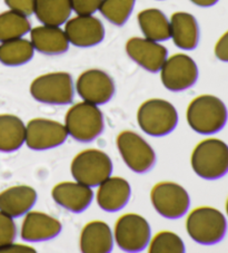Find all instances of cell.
<instances>
[{"label": "cell", "mask_w": 228, "mask_h": 253, "mask_svg": "<svg viewBox=\"0 0 228 253\" xmlns=\"http://www.w3.org/2000/svg\"><path fill=\"white\" fill-rule=\"evenodd\" d=\"M187 123L199 134H214L223 129L227 122V108L223 100L213 95L197 96L186 112Z\"/></svg>", "instance_id": "6da1fadb"}, {"label": "cell", "mask_w": 228, "mask_h": 253, "mask_svg": "<svg viewBox=\"0 0 228 253\" xmlns=\"http://www.w3.org/2000/svg\"><path fill=\"white\" fill-rule=\"evenodd\" d=\"M194 172L205 180H216L228 172V145L217 138H207L196 145L190 158Z\"/></svg>", "instance_id": "7a4b0ae2"}, {"label": "cell", "mask_w": 228, "mask_h": 253, "mask_svg": "<svg viewBox=\"0 0 228 253\" xmlns=\"http://www.w3.org/2000/svg\"><path fill=\"white\" fill-rule=\"evenodd\" d=\"M65 127L76 141L93 142L105 129L103 112L97 105L87 102L75 104L66 113Z\"/></svg>", "instance_id": "3957f363"}, {"label": "cell", "mask_w": 228, "mask_h": 253, "mask_svg": "<svg viewBox=\"0 0 228 253\" xmlns=\"http://www.w3.org/2000/svg\"><path fill=\"white\" fill-rule=\"evenodd\" d=\"M140 129L154 137L168 135L178 124V113L172 103L161 98H152L144 102L137 112Z\"/></svg>", "instance_id": "277c9868"}, {"label": "cell", "mask_w": 228, "mask_h": 253, "mask_svg": "<svg viewBox=\"0 0 228 253\" xmlns=\"http://www.w3.org/2000/svg\"><path fill=\"white\" fill-rule=\"evenodd\" d=\"M227 222L221 211L210 207H200L187 216L186 230L195 242L210 246L225 237Z\"/></svg>", "instance_id": "5b68a950"}, {"label": "cell", "mask_w": 228, "mask_h": 253, "mask_svg": "<svg viewBox=\"0 0 228 253\" xmlns=\"http://www.w3.org/2000/svg\"><path fill=\"white\" fill-rule=\"evenodd\" d=\"M29 90L34 99L48 105H68L75 95L73 77L66 72L47 73L36 77Z\"/></svg>", "instance_id": "8992f818"}, {"label": "cell", "mask_w": 228, "mask_h": 253, "mask_svg": "<svg viewBox=\"0 0 228 253\" xmlns=\"http://www.w3.org/2000/svg\"><path fill=\"white\" fill-rule=\"evenodd\" d=\"M70 172L75 181L95 187L112 175L113 162L104 151L88 148L75 156Z\"/></svg>", "instance_id": "52a82bcc"}, {"label": "cell", "mask_w": 228, "mask_h": 253, "mask_svg": "<svg viewBox=\"0 0 228 253\" xmlns=\"http://www.w3.org/2000/svg\"><path fill=\"white\" fill-rule=\"evenodd\" d=\"M152 230L148 221L136 213H126L118 217L114 228V240L125 252H140L148 247Z\"/></svg>", "instance_id": "ba28073f"}, {"label": "cell", "mask_w": 228, "mask_h": 253, "mask_svg": "<svg viewBox=\"0 0 228 253\" xmlns=\"http://www.w3.org/2000/svg\"><path fill=\"white\" fill-rule=\"evenodd\" d=\"M122 161L135 173H146L154 168L156 153L146 139L133 130H122L116 139Z\"/></svg>", "instance_id": "9c48e42d"}, {"label": "cell", "mask_w": 228, "mask_h": 253, "mask_svg": "<svg viewBox=\"0 0 228 253\" xmlns=\"http://www.w3.org/2000/svg\"><path fill=\"white\" fill-rule=\"evenodd\" d=\"M151 201L158 214L170 220L185 215L190 206L188 192L175 182L157 183L152 189Z\"/></svg>", "instance_id": "30bf717a"}, {"label": "cell", "mask_w": 228, "mask_h": 253, "mask_svg": "<svg viewBox=\"0 0 228 253\" xmlns=\"http://www.w3.org/2000/svg\"><path fill=\"white\" fill-rule=\"evenodd\" d=\"M159 72L165 88L172 91L186 90L198 80V67L186 54L179 53L167 57Z\"/></svg>", "instance_id": "8fae6325"}, {"label": "cell", "mask_w": 228, "mask_h": 253, "mask_svg": "<svg viewBox=\"0 0 228 253\" xmlns=\"http://www.w3.org/2000/svg\"><path fill=\"white\" fill-rule=\"evenodd\" d=\"M68 132L65 125L48 119L30 120L26 125L25 143L30 150L47 151L66 142Z\"/></svg>", "instance_id": "7c38bea8"}, {"label": "cell", "mask_w": 228, "mask_h": 253, "mask_svg": "<svg viewBox=\"0 0 228 253\" xmlns=\"http://www.w3.org/2000/svg\"><path fill=\"white\" fill-rule=\"evenodd\" d=\"M76 90L84 102L94 105H105L116 91L115 82L102 69H87L76 82Z\"/></svg>", "instance_id": "4fadbf2b"}, {"label": "cell", "mask_w": 228, "mask_h": 253, "mask_svg": "<svg viewBox=\"0 0 228 253\" xmlns=\"http://www.w3.org/2000/svg\"><path fill=\"white\" fill-rule=\"evenodd\" d=\"M64 30L69 43L80 48L99 45L106 34L103 21L93 15H77L68 19Z\"/></svg>", "instance_id": "5bb4252c"}, {"label": "cell", "mask_w": 228, "mask_h": 253, "mask_svg": "<svg viewBox=\"0 0 228 253\" xmlns=\"http://www.w3.org/2000/svg\"><path fill=\"white\" fill-rule=\"evenodd\" d=\"M126 53L131 60L151 73L159 72L168 57V50L164 45L145 37L129 38L126 42Z\"/></svg>", "instance_id": "9a60e30c"}, {"label": "cell", "mask_w": 228, "mask_h": 253, "mask_svg": "<svg viewBox=\"0 0 228 253\" xmlns=\"http://www.w3.org/2000/svg\"><path fill=\"white\" fill-rule=\"evenodd\" d=\"M61 230L63 225L56 217L40 211H29L21 223L20 237L27 242L49 241L56 238Z\"/></svg>", "instance_id": "2e32d148"}, {"label": "cell", "mask_w": 228, "mask_h": 253, "mask_svg": "<svg viewBox=\"0 0 228 253\" xmlns=\"http://www.w3.org/2000/svg\"><path fill=\"white\" fill-rule=\"evenodd\" d=\"M55 202L73 213H81L89 208L94 199V191L79 182H61L51 191Z\"/></svg>", "instance_id": "e0dca14e"}, {"label": "cell", "mask_w": 228, "mask_h": 253, "mask_svg": "<svg viewBox=\"0 0 228 253\" xmlns=\"http://www.w3.org/2000/svg\"><path fill=\"white\" fill-rule=\"evenodd\" d=\"M131 187L129 182L120 176H109L98 185L96 200L105 212H118L129 202Z\"/></svg>", "instance_id": "ac0fdd59"}, {"label": "cell", "mask_w": 228, "mask_h": 253, "mask_svg": "<svg viewBox=\"0 0 228 253\" xmlns=\"http://www.w3.org/2000/svg\"><path fill=\"white\" fill-rule=\"evenodd\" d=\"M30 42L35 50L43 55H61L69 48V41L65 30L57 26H37L30 29Z\"/></svg>", "instance_id": "d6986e66"}, {"label": "cell", "mask_w": 228, "mask_h": 253, "mask_svg": "<svg viewBox=\"0 0 228 253\" xmlns=\"http://www.w3.org/2000/svg\"><path fill=\"white\" fill-rule=\"evenodd\" d=\"M37 192L29 185H15L0 192V211L19 217L32 210L37 201Z\"/></svg>", "instance_id": "ffe728a7"}, {"label": "cell", "mask_w": 228, "mask_h": 253, "mask_svg": "<svg viewBox=\"0 0 228 253\" xmlns=\"http://www.w3.org/2000/svg\"><path fill=\"white\" fill-rule=\"evenodd\" d=\"M80 251L84 253H108L114 248V233L106 222L90 221L85 224L79 238Z\"/></svg>", "instance_id": "44dd1931"}, {"label": "cell", "mask_w": 228, "mask_h": 253, "mask_svg": "<svg viewBox=\"0 0 228 253\" xmlns=\"http://www.w3.org/2000/svg\"><path fill=\"white\" fill-rule=\"evenodd\" d=\"M170 38L175 45L184 50L195 49L199 42V26L190 12H174L169 19Z\"/></svg>", "instance_id": "7402d4cb"}, {"label": "cell", "mask_w": 228, "mask_h": 253, "mask_svg": "<svg viewBox=\"0 0 228 253\" xmlns=\"http://www.w3.org/2000/svg\"><path fill=\"white\" fill-rule=\"evenodd\" d=\"M139 28L145 38L154 42H165L170 38V23L163 11L157 8H147L137 15Z\"/></svg>", "instance_id": "603a6c76"}, {"label": "cell", "mask_w": 228, "mask_h": 253, "mask_svg": "<svg viewBox=\"0 0 228 253\" xmlns=\"http://www.w3.org/2000/svg\"><path fill=\"white\" fill-rule=\"evenodd\" d=\"M73 12L70 0H35L34 14L42 25H65Z\"/></svg>", "instance_id": "cb8c5ba5"}, {"label": "cell", "mask_w": 228, "mask_h": 253, "mask_svg": "<svg viewBox=\"0 0 228 253\" xmlns=\"http://www.w3.org/2000/svg\"><path fill=\"white\" fill-rule=\"evenodd\" d=\"M26 125L20 117L0 114V152L10 153L24 145Z\"/></svg>", "instance_id": "d4e9b609"}, {"label": "cell", "mask_w": 228, "mask_h": 253, "mask_svg": "<svg viewBox=\"0 0 228 253\" xmlns=\"http://www.w3.org/2000/svg\"><path fill=\"white\" fill-rule=\"evenodd\" d=\"M35 48L30 41L16 38L2 42L0 45V63L6 66H21L34 58Z\"/></svg>", "instance_id": "484cf974"}, {"label": "cell", "mask_w": 228, "mask_h": 253, "mask_svg": "<svg viewBox=\"0 0 228 253\" xmlns=\"http://www.w3.org/2000/svg\"><path fill=\"white\" fill-rule=\"evenodd\" d=\"M30 29L32 24L27 16L10 9L0 14V42L24 37Z\"/></svg>", "instance_id": "4316f807"}, {"label": "cell", "mask_w": 228, "mask_h": 253, "mask_svg": "<svg viewBox=\"0 0 228 253\" xmlns=\"http://www.w3.org/2000/svg\"><path fill=\"white\" fill-rule=\"evenodd\" d=\"M135 3L136 0H103L98 10L109 23L122 26L129 19Z\"/></svg>", "instance_id": "83f0119b"}, {"label": "cell", "mask_w": 228, "mask_h": 253, "mask_svg": "<svg viewBox=\"0 0 228 253\" xmlns=\"http://www.w3.org/2000/svg\"><path fill=\"white\" fill-rule=\"evenodd\" d=\"M151 253H184L186 251L185 243L178 234L172 231H160L151 239L148 244Z\"/></svg>", "instance_id": "f1b7e54d"}, {"label": "cell", "mask_w": 228, "mask_h": 253, "mask_svg": "<svg viewBox=\"0 0 228 253\" xmlns=\"http://www.w3.org/2000/svg\"><path fill=\"white\" fill-rule=\"evenodd\" d=\"M17 238V225L14 217L0 211V248L12 243Z\"/></svg>", "instance_id": "f546056e"}, {"label": "cell", "mask_w": 228, "mask_h": 253, "mask_svg": "<svg viewBox=\"0 0 228 253\" xmlns=\"http://www.w3.org/2000/svg\"><path fill=\"white\" fill-rule=\"evenodd\" d=\"M103 0H70L73 11L77 15H94L99 9Z\"/></svg>", "instance_id": "4dcf8cb0"}, {"label": "cell", "mask_w": 228, "mask_h": 253, "mask_svg": "<svg viewBox=\"0 0 228 253\" xmlns=\"http://www.w3.org/2000/svg\"><path fill=\"white\" fill-rule=\"evenodd\" d=\"M6 6L10 10L19 12L25 16H32L34 14L35 0H5Z\"/></svg>", "instance_id": "1f68e13d"}, {"label": "cell", "mask_w": 228, "mask_h": 253, "mask_svg": "<svg viewBox=\"0 0 228 253\" xmlns=\"http://www.w3.org/2000/svg\"><path fill=\"white\" fill-rule=\"evenodd\" d=\"M215 55L222 62H228V32L219 38L215 46Z\"/></svg>", "instance_id": "d6a6232c"}, {"label": "cell", "mask_w": 228, "mask_h": 253, "mask_svg": "<svg viewBox=\"0 0 228 253\" xmlns=\"http://www.w3.org/2000/svg\"><path fill=\"white\" fill-rule=\"evenodd\" d=\"M35 253L36 252V249L33 247L25 246V244H19V243H10L7 244L5 247L0 248V253Z\"/></svg>", "instance_id": "836d02e7"}, {"label": "cell", "mask_w": 228, "mask_h": 253, "mask_svg": "<svg viewBox=\"0 0 228 253\" xmlns=\"http://www.w3.org/2000/svg\"><path fill=\"white\" fill-rule=\"evenodd\" d=\"M190 1L196 6L206 8V7H212L214 5H216L218 0H190Z\"/></svg>", "instance_id": "e575fe53"}, {"label": "cell", "mask_w": 228, "mask_h": 253, "mask_svg": "<svg viewBox=\"0 0 228 253\" xmlns=\"http://www.w3.org/2000/svg\"><path fill=\"white\" fill-rule=\"evenodd\" d=\"M226 211H227V214H228V200H227V203H226Z\"/></svg>", "instance_id": "d590c367"}]
</instances>
